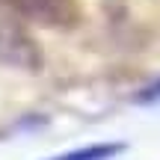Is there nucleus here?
<instances>
[{
	"mask_svg": "<svg viewBox=\"0 0 160 160\" xmlns=\"http://www.w3.org/2000/svg\"><path fill=\"white\" fill-rule=\"evenodd\" d=\"M122 151V145H89V148H77L68 151L62 157H53V160H110Z\"/></svg>",
	"mask_w": 160,
	"mask_h": 160,
	"instance_id": "nucleus-3",
	"label": "nucleus"
},
{
	"mask_svg": "<svg viewBox=\"0 0 160 160\" xmlns=\"http://www.w3.org/2000/svg\"><path fill=\"white\" fill-rule=\"evenodd\" d=\"M6 12L51 30H68L80 21L77 0H0Z\"/></svg>",
	"mask_w": 160,
	"mask_h": 160,
	"instance_id": "nucleus-1",
	"label": "nucleus"
},
{
	"mask_svg": "<svg viewBox=\"0 0 160 160\" xmlns=\"http://www.w3.org/2000/svg\"><path fill=\"white\" fill-rule=\"evenodd\" d=\"M157 95H160V83L154 86V89H148V95H145V98H157Z\"/></svg>",
	"mask_w": 160,
	"mask_h": 160,
	"instance_id": "nucleus-4",
	"label": "nucleus"
},
{
	"mask_svg": "<svg viewBox=\"0 0 160 160\" xmlns=\"http://www.w3.org/2000/svg\"><path fill=\"white\" fill-rule=\"evenodd\" d=\"M0 62L24 71H39L42 65V53L33 36L6 12H0Z\"/></svg>",
	"mask_w": 160,
	"mask_h": 160,
	"instance_id": "nucleus-2",
	"label": "nucleus"
}]
</instances>
